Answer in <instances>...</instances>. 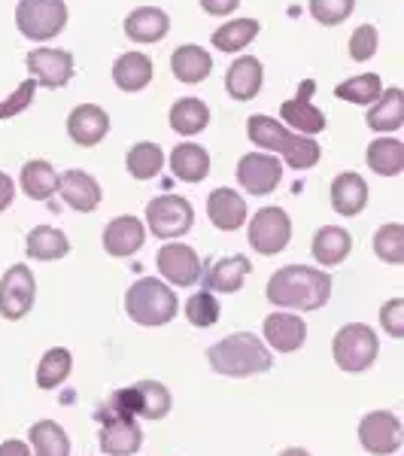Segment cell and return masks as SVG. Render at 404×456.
Returning a JSON list of instances; mask_svg holds the SVG:
<instances>
[{"instance_id": "47", "label": "cell", "mask_w": 404, "mask_h": 456, "mask_svg": "<svg viewBox=\"0 0 404 456\" xmlns=\"http://www.w3.org/2000/svg\"><path fill=\"white\" fill-rule=\"evenodd\" d=\"M12 198H16V183H12L4 171H0V213L10 208Z\"/></svg>"}, {"instance_id": "16", "label": "cell", "mask_w": 404, "mask_h": 456, "mask_svg": "<svg viewBox=\"0 0 404 456\" xmlns=\"http://www.w3.org/2000/svg\"><path fill=\"white\" fill-rule=\"evenodd\" d=\"M101 451L107 456H131L141 451L143 432L134 417H101Z\"/></svg>"}, {"instance_id": "27", "label": "cell", "mask_w": 404, "mask_h": 456, "mask_svg": "<svg viewBox=\"0 0 404 456\" xmlns=\"http://www.w3.org/2000/svg\"><path fill=\"white\" fill-rule=\"evenodd\" d=\"M113 83L122 92H143L152 83V61L143 53H125L113 64Z\"/></svg>"}, {"instance_id": "40", "label": "cell", "mask_w": 404, "mask_h": 456, "mask_svg": "<svg viewBox=\"0 0 404 456\" xmlns=\"http://www.w3.org/2000/svg\"><path fill=\"white\" fill-rule=\"evenodd\" d=\"M374 253L377 259H384L389 265H401L404 262V225L389 223L374 234Z\"/></svg>"}, {"instance_id": "32", "label": "cell", "mask_w": 404, "mask_h": 456, "mask_svg": "<svg viewBox=\"0 0 404 456\" xmlns=\"http://www.w3.org/2000/svg\"><path fill=\"white\" fill-rule=\"evenodd\" d=\"M21 192L28 198H34V201H49V198L58 192L55 167L40 159L28 161V165L21 167Z\"/></svg>"}, {"instance_id": "49", "label": "cell", "mask_w": 404, "mask_h": 456, "mask_svg": "<svg viewBox=\"0 0 404 456\" xmlns=\"http://www.w3.org/2000/svg\"><path fill=\"white\" fill-rule=\"evenodd\" d=\"M280 456H311L307 451H301V447H289V451H283Z\"/></svg>"}, {"instance_id": "25", "label": "cell", "mask_w": 404, "mask_h": 456, "mask_svg": "<svg viewBox=\"0 0 404 456\" xmlns=\"http://www.w3.org/2000/svg\"><path fill=\"white\" fill-rule=\"evenodd\" d=\"M249 271H253V265H249L246 256H229V259H219L216 265H210L207 268V277H201L204 289L207 292H238L249 277Z\"/></svg>"}, {"instance_id": "46", "label": "cell", "mask_w": 404, "mask_h": 456, "mask_svg": "<svg viewBox=\"0 0 404 456\" xmlns=\"http://www.w3.org/2000/svg\"><path fill=\"white\" fill-rule=\"evenodd\" d=\"M240 0H201V10L207 16H229V12L238 10Z\"/></svg>"}, {"instance_id": "3", "label": "cell", "mask_w": 404, "mask_h": 456, "mask_svg": "<svg viewBox=\"0 0 404 456\" xmlns=\"http://www.w3.org/2000/svg\"><path fill=\"white\" fill-rule=\"evenodd\" d=\"M207 362L225 378H253L271 369V350L259 341V335L234 332L213 344L207 350Z\"/></svg>"}, {"instance_id": "9", "label": "cell", "mask_w": 404, "mask_h": 456, "mask_svg": "<svg viewBox=\"0 0 404 456\" xmlns=\"http://www.w3.org/2000/svg\"><path fill=\"white\" fill-rule=\"evenodd\" d=\"M292 240V219L283 208H262L249 223V247L262 256H277Z\"/></svg>"}, {"instance_id": "12", "label": "cell", "mask_w": 404, "mask_h": 456, "mask_svg": "<svg viewBox=\"0 0 404 456\" xmlns=\"http://www.w3.org/2000/svg\"><path fill=\"white\" fill-rule=\"evenodd\" d=\"M283 180V161L268 152H253L238 161V183L249 195H271Z\"/></svg>"}, {"instance_id": "34", "label": "cell", "mask_w": 404, "mask_h": 456, "mask_svg": "<svg viewBox=\"0 0 404 456\" xmlns=\"http://www.w3.org/2000/svg\"><path fill=\"white\" fill-rule=\"evenodd\" d=\"M365 159L377 176H399L404 171V143L395 137H377V141H371Z\"/></svg>"}, {"instance_id": "42", "label": "cell", "mask_w": 404, "mask_h": 456, "mask_svg": "<svg viewBox=\"0 0 404 456\" xmlns=\"http://www.w3.org/2000/svg\"><path fill=\"white\" fill-rule=\"evenodd\" d=\"M356 0H311V16L319 25H341L350 19Z\"/></svg>"}, {"instance_id": "11", "label": "cell", "mask_w": 404, "mask_h": 456, "mask_svg": "<svg viewBox=\"0 0 404 456\" xmlns=\"http://www.w3.org/2000/svg\"><path fill=\"white\" fill-rule=\"evenodd\" d=\"M359 441L374 456H389L401 447V423L392 411H371L359 423Z\"/></svg>"}, {"instance_id": "18", "label": "cell", "mask_w": 404, "mask_h": 456, "mask_svg": "<svg viewBox=\"0 0 404 456\" xmlns=\"http://www.w3.org/2000/svg\"><path fill=\"white\" fill-rule=\"evenodd\" d=\"M58 192H61L64 204H70L79 213H92L101 204L98 180L85 171H64V176H58Z\"/></svg>"}, {"instance_id": "10", "label": "cell", "mask_w": 404, "mask_h": 456, "mask_svg": "<svg viewBox=\"0 0 404 456\" xmlns=\"http://www.w3.org/2000/svg\"><path fill=\"white\" fill-rule=\"evenodd\" d=\"M36 298V281L34 271L28 265H12L6 268L4 281H0V314L6 320H21L31 314Z\"/></svg>"}, {"instance_id": "43", "label": "cell", "mask_w": 404, "mask_h": 456, "mask_svg": "<svg viewBox=\"0 0 404 456\" xmlns=\"http://www.w3.org/2000/svg\"><path fill=\"white\" fill-rule=\"evenodd\" d=\"M377 53V28L374 25H359L350 37V55L356 61H368Z\"/></svg>"}, {"instance_id": "35", "label": "cell", "mask_w": 404, "mask_h": 456, "mask_svg": "<svg viewBox=\"0 0 404 456\" xmlns=\"http://www.w3.org/2000/svg\"><path fill=\"white\" fill-rule=\"evenodd\" d=\"M259 31H262V28H259V21H255V19L225 21V25L213 34V46H216L219 53H240V49H246L249 43L259 37Z\"/></svg>"}, {"instance_id": "19", "label": "cell", "mask_w": 404, "mask_h": 456, "mask_svg": "<svg viewBox=\"0 0 404 456\" xmlns=\"http://www.w3.org/2000/svg\"><path fill=\"white\" fill-rule=\"evenodd\" d=\"M146 240V225L137 216H116L113 223L104 228V249L116 259L137 253Z\"/></svg>"}, {"instance_id": "36", "label": "cell", "mask_w": 404, "mask_h": 456, "mask_svg": "<svg viewBox=\"0 0 404 456\" xmlns=\"http://www.w3.org/2000/svg\"><path fill=\"white\" fill-rule=\"evenodd\" d=\"M28 438H31V447H34L36 456H70L68 432L53 420L34 423L31 432H28Z\"/></svg>"}, {"instance_id": "7", "label": "cell", "mask_w": 404, "mask_h": 456, "mask_svg": "<svg viewBox=\"0 0 404 456\" xmlns=\"http://www.w3.org/2000/svg\"><path fill=\"white\" fill-rule=\"evenodd\" d=\"M335 362L341 371L347 374H359L365 369H371L374 359H377V335H374L371 326H362V322H350L341 332L335 335Z\"/></svg>"}, {"instance_id": "21", "label": "cell", "mask_w": 404, "mask_h": 456, "mask_svg": "<svg viewBox=\"0 0 404 456\" xmlns=\"http://www.w3.org/2000/svg\"><path fill=\"white\" fill-rule=\"evenodd\" d=\"M307 338V326L301 322V316L277 311L264 320V341L280 353H295Z\"/></svg>"}, {"instance_id": "39", "label": "cell", "mask_w": 404, "mask_h": 456, "mask_svg": "<svg viewBox=\"0 0 404 456\" xmlns=\"http://www.w3.org/2000/svg\"><path fill=\"white\" fill-rule=\"evenodd\" d=\"M384 92V79L377 73H362V77H352L347 83H341L335 88V94L347 104H362V107H371L374 101L380 98Z\"/></svg>"}, {"instance_id": "2", "label": "cell", "mask_w": 404, "mask_h": 456, "mask_svg": "<svg viewBox=\"0 0 404 456\" xmlns=\"http://www.w3.org/2000/svg\"><path fill=\"white\" fill-rule=\"evenodd\" d=\"M246 134L259 150L283 156V161L292 167V171H307V167L317 165L322 156L319 143L313 141V137L292 134V131H286L283 122L271 119V116H249Z\"/></svg>"}, {"instance_id": "8", "label": "cell", "mask_w": 404, "mask_h": 456, "mask_svg": "<svg viewBox=\"0 0 404 456\" xmlns=\"http://www.w3.org/2000/svg\"><path fill=\"white\" fill-rule=\"evenodd\" d=\"M146 225H149V232L156 234V238L174 240L195 225V210H192V204L180 195H158V198H152L149 208H146Z\"/></svg>"}, {"instance_id": "30", "label": "cell", "mask_w": 404, "mask_h": 456, "mask_svg": "<svg viewBox=\"0 0 404 456\" xmlns=\"http://www.w3.org/2000/svg\"><path fill=\"white\" fill-rule=\"evenodd\" d=\"M368 125L374 131H399L404 122V92L401 88H386L380 98L368 107Z\"/></svg>"}, {"instance_id": "45", "label": "cell", "mask_w": 404, "mask_h": 456, "mask_svg": "<svg viewBox=\"0 0 404 456\" xmlns=\"http://www.w3.org/2000/svg\"><path fill=\"white\" fill-rule=\"evenodd\" d=\"M380 322L392 338H404V301L392 298L389 305L380 307Z\"/></svg>"}, {"instance_id": "20", "label": "cell", "mask_w": 404, "mask_h": 456, "mask_svg": "<svg viewBox=\"0 0 404 456\" xmlns=\"http://www.w3.org/2000/svg\"><path fill=\"white\" fill-rule=\"evenodd\" d=\"M262 79H264V68L259 58H253V55L234 58L231 68L225 70V92H229L234 101H253L255 94L262 92Z\"/></svg>"}, {"instance_id": "15", "label": "cell", "mask_w": 404, "mask_h": 456, "mask_svg": "<svg viewBox=\"0 0 404 456\" xmlns=\"http://www.w3.org/2000/svg\"><path fill=\"white\" fill-rule=\"evenodd\" d=\"M158 271L161 277H167L174 286H192L201 281V259L192 247L186 244H167L158 249Z\"/></svg>"}, {"instance_id": "37", "label": "cell", "mask_w": 404, "mask_h": 456, "mask_svg": "<svg viewBox=\"0 0 404 456\" xmlns=\"http://www.w3.org/2000/svg\"><path fill=\"white\" fill-rule=\"evenodd\" d=\"M125 167H128V174L134 176V180H152V176H158L161 167H165V152H161V146L149 141L134 143L128 150V156H125Z\"/></svg>"}, {"instance_id": "14", "label": "cell", "mask_w": 404, "mask_h": 456, "mask_svg": "<svg viewBox=\"0 0 404 456\" xmlns=\"http://www.w3.org/2000/svg\"><path fill=\"white\" fill-rule=\"evenodd\" d=\"M313 92H317V83H313V79H304L295 98L283 101V107H280L283 122L289 125V128L301 131L304 137H313V134H319V131H326V116H322L319 107L311 104Z\"/></svg>"}, {"instance_id": "17", "label": "cell", "mask_w": 404, "mask_h": 456, "mask_svg": "<svg viewBox=\"0 0 404 456\" xmlns=\"http://www.w3.org/2000/svg\"><path fill=\"white\" fill-rule=\"evenodd\" d=\"M109 131V116L98 104H79L68 116V134L79 146H98Z\"/></svg>"}, {"instance_id": "1", "label": "cell", "mask_w": 404, "mask_h": 456, "mask_svg": "<svg viewBox=\"0 0 404 456\" xmlns=\"http://www.w3.org/2000/svg\"><path fill=\"white\" fill-rule=\"evenodd\" d=\"M332 298V277L307 265H286L268 281V301L283 311H319Z\"/></svg>"}, {"instance_id": "13", "label": "cell", "mask_w": 404, "mask_h": 456, "mask_svg": "<svg viewBox=\"0 0 404 456\" xmlns=\"http://www.w3.org/2000/svg\"><path fill=\"white\" fill-rule=\"evenodd\" d=\"M28 70H31V79L36 86L61 88L73 77V55L64 53V49L40 46L34 53H28Z\"/></svg>"}, {"instance_id": "24", "label": "cell", "mask_w": 404, "mask_h": 456, "mask_svg": "<svg viewBox=\"0 0 404 456\" xmlns=\"http://www.w3.org/2000/svg\"><path fill=\"white\" fill-rule=\"evenodd\" d=\"M368 204V183L362 180L356 171H343L335 176L332 183V208L341 216H356Z\"/></svg>"}, {"instance_id": "38", "label": "cell", "mask_w": 404, "mask_h": 456, "mask_svg": "<svg viewBox=\"0 0 404 456\" xmlns=\"http://www.w3.org/2000/svg\"><path fill=\"white\" fill-rule=\"evenodd\" d=\"M70 369H73L70 350H64V347L46 350V356H43V359H40V365H36V387H40V389H55V387H61L64 380H68Z\"/></svg>"}, {"instance_id": "33", "label": "cell", "mask_w": 404, "mask_h": 456, "mask_svg": "<svg viewBox=\"0 0 404 456\" xmlns=\"http://www.w3.org/2000/svg\"><path fill=\"white\" fill-rule=\"evenodd\" d=\"M70 253V240L64 238V232H58L53 225H36L28 234V256L40 262H55L64 259Z\"/></svg>"}, {"instance_id": "48", "label": "cell", "mask_w": 404, "mask_h": 456, "mask_svg": "<svg viewBox=\"0 0 404 456\" xmlns=\"http://www.w3.org/2000/svg\"><path fill=\"white\" fill-rule=\"evenodd\" d=\"M0 456H34V453H31V447H28L25 441L6 438L4 444H0Z\"/></svg>"}, {"instance_id": "26", "label": "cell", "mask_w": 404, "mask_h": 456, "mask_svg": "<svg viewBox=\"0 0 404 456\" xmlns=\"http://www.w3.org/2000/svg\"><path fill=\"white\" fill-rule=\"evenodd\" d=\"M171 70L174 77L180 79V83H204V79L210 77L213 70V58L207 49L195 46V43H189V46H180L176 53L171 55Z\"/></svg>"}, {"instance_id": "5", "label": "cell", "mask_w": 404, "mask_h": 456, "mask_svg": "<svg viewBox=\"0 0 404 456\" xmlns=\"http://www.w3.org/2000/svg\"><path fill=\"white\" fill-rule=\"evenodd\" d=\"M171 411V389L156 380H141V384L119 389L107 402V411L98 417H146V420H161Z\"/></svg>"}, {"instance_id": "23", "label": "cell", "mask_w": 404, "mask_h": 456, "mask_svg": "<svg viewBox=\"0 0 404 456\" xmlns=\"http://www.w3.org/2000/svg\"><path fill=\"white\" fill-rule=\"evenodd\" d=\"M171 31V19L158 6H141L125 19V37L134 43H158Z\"/></svg>"}, {"instance_id": "28", "label": "cell", "mask_w": 404, "mask_h": 456, "mask_svg": "<svg viewBox=\"0 0 404 456\" xmlns=\"http://www.w3.org/2000/svg\"><path fill=\"white\" fill-rule=\"evenodd\" d=\"M350 249H352V238L347 228H341V225L319 228L317 238H313V259L319 265H326V268L341 265L350 256Z\"/></svg>"}, {"instance_id": "44", "label": "cell", "mask_w": 404, "mask_h": 456, "mask_svg": "<svg viewBox=\"0 0 404 456\" xmlns=\"http://www.w3.org/2000/svg\"><path fill=\"white\" fill-rule=\"evenodd\" d=\"M34 92H36V83L34 79H25V83L10 94V98L0 101V119H10V116H16V113H21V110L31 107Z\"/></svg>"}, {"instance_id": "41", "label": "cell", "mask_w": 404, "mask_h": 456, "mask_svg": "<svg viewBox=\"0 0 404 456\" xmlns=\"http://www.w3.org/2000/svg\"><path fill=\"white\" fill-rule=\"evenodd\" d=\"M186 320L192 322L195 329L213 326V322L219 320V301H216V296L207 292V289L195 292V296L186 301Z\"/></svg>"}, {"instance_id": "4", "label": "cell", "mask_w": 404, "mask_h": 456, "mask_svg": "<svg viewBox=\"0 0 404 456\" xmlns=\"http://www.w3.org/2000/svg\"><path fill=\"white\" fill-rule=\"evenodd\" d=\"M125 311L137 326H167L180 311V301L171 286H165L156 277H143L125 296Z\"/></svg>"}, {"instance_id": "29", "label": "cell", "mask_w": 404, "mask_h": 456, "mask_svg": "<svg viewBox=\"0 0 404 456\" xmlns=\"http://www.w3.org/2000/svg\"><path fill=\"white\" fill-rule=\"evenodd\" d=\"M171 171L182 183H201L210 174V156L198 143H180L171 152Z\"/></svg>"}, {"instance_id": "22", "label": "cell", "mask_w": 404, "mask_h": 456, "mask_svg": "<svg viewBox=\"0 0 404 456\" xmlns=\"http://www.w3.org/2000/svg\"><path fill=\"white\" fill-rule=\"evenodd\" d=\"M207 216L219 232H234L246 223V201L234 189H213L207 198Z\"/></svg>"}, {"instance_id": "31", "label": "cell", "mask_w": 404, "mask_h": 456, "mask_svg": "<svg viewBox=\"0 0 404 456\" xmlns=\"http://www.w3.org/2000/svg\"><path fill=\"white\" fill-rule=\"evenodd\" d=\"M210 125V107L201 98H180L171 107V128L182 137L201 134Z\"/></svg>"}, {"instance_id": "6", "label": "cell", "mask_w": 404, "mask_h": 456, "mask_svg": "<svg viewBox=\"0 0 404 456\" xmlns=\"http://www.w3.org/2000/svg\"><path fill=\"white\" fill-rule=\"evenodd\" d=\"M16 25L34 43L53 40L68 25V4L64 0H19Z\"/></svg>"}]
</instances>
